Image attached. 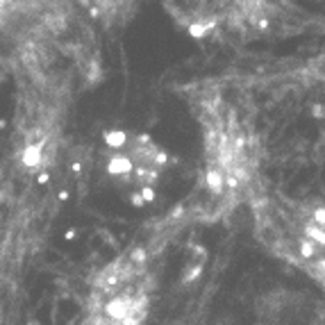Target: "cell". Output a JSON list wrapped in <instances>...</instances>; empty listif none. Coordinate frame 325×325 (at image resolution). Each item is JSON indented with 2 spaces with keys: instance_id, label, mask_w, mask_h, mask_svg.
Listing matches in <instances>:
<instances>
[{
  "instance_id": "obj_1",
  "label": "cell",
  "mask_w": 325,
  "mask_h": 325,
  "mask_svg": "<svg viewBox=\"0 0 325 325\" xmlns=\"http://www.w3.org/2000/svg\"><path fill=\"white\" fill-rule=\"evenodd\" d=\"M150 305L148 257L134 250L111 264L93 289L84 325H141Z\"/></svg>"
},
{
  "instance_id": "obj_2",
  "label": "cell",
  "mask_w": 325,
  "mask_h": 325,
  "mask_svg": "<svg viewBox=\"0 0 325 325\" xmlns=\"http://www.w3.org/2000/svg\"><path fill=\"white\" fill-rule=\"evenodd\" d=\"M205 185L214 196H221L223 189H225V185H223V173L218 169H214V166H209V170L205 173Z\"/></svg>"
}]
</instances>
